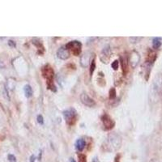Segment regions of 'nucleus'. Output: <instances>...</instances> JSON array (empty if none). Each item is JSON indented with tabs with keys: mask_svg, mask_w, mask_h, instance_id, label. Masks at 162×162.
Segmentation results:
<instances>
[{
	"mask_svg": "<svg viewBox=\"0 0 162 162\" xmlns=\"http://www.w3.org/2000/svg\"><path fill=\"white\" fill-rule=\"evenodd\" d=\"M122 145V138L119 135L111 133L106 137L102 143L101 148L104 152H113L117 151Z\"/></svg>",
	"mask_w": 162,
	"mask_h": 162,
	"instance_id": "nucleus-1",
	"label": "nucleus"
},
{
	"mask_svg": "<svg viewBox=\"0 0 162 162\" xmlns=\"http://www.w3.org/2000/svg\"><path fill=\"white\" fill-rule=\"evenodd\" d=\"M162 92V74L155 76L150 88V101H157Z\"/></svg>",
	"mask_w": 162,
	"mask_h": 162,
	"instance_id": "nucleus-2",
	"label": "nucleus"
},
{
	"mask_svg": "<svg viewBox=\"0 0 162 162\" xmlns=\"http://www.w3.org/2000/svg\"><path fill=\"white\" fill-rule=\"evenodd\" d=\"M42 73L43 77L46 80L48 88L51 89V91H53V92H56V88L53 82L54 75L53 68L50 65H45V66L42 67Z\"/></svg>",
	"mask_w": 162,
	"mask_h": 162,
	"instance_id": "nucleus-3",
	"label": "nucleus"
},
{
	"mask_svg": "<svg viewBox=\"0 0 162 162\" xmlns=\"http://www.w3.org/2000/svg\"><path fill=\"white\" fill-rule=\"evenodd\" d=\"M63 116H64V119L66 121L67 125L69 126H73L75 125L77 121V112L75 109L70 108V109H67L63 112Z\"/></svg>",
	"mask_w": 162,
	"mask_h": 162,
	"instance_id": "nucleus-4",
	"label": "nucleus"
},
{
	"mask_svg": "<svg viewBox=\"0 0 162 162\" xmlns=\"http://www.w3.org/2000/svg\"><path fill=\"white\" fill-rule=\"evenodd\" d=\"M65 46L69 51V52L73 54V55L79 56L80 54L82 44L78 41H71V42H68Z\"/></svg>",
	"mask_w": 162,
	"mask_h": 162,
	"instance_id": "nucleus-5",
	"label": "nucleus"
},
{
	"mask_svg": "<svg viewBox=\"0 0 162 162\" xmlns=\"http://www.w3.org/2000/svg\"><path fill=\"white\" fill-rule=\"evenodd\" d=\"M101 121L103 123V126L105 130L109 131L114 126V121L112 119V117L108 114H104L101 116Z\"/></svg>",
	"mask_w": 162,
	"mask_h": 162,
	"instance_id": "nucleus-6",
	"label": "nucleus"
},
{
	"mask_svg": "<svg viewBox=\"0 0 162 162\" xmlns=\"http://www.w3.org/2000/svg\"><path fill=\"white\" fill-rule=\"evenodd\" d=\"M110 58H111V49L109 45H106L101 51L100 54V59L103 63L107 64L110 60Z\"/></svg>",
	"mask_w": 162,
	"mask_h": 162,
	"instance_id": "nucleus-7",
	"label": "nucleus"
},
{
	"mask_svg": "<svg viewBox=\"0 0 162 162\" xmlns=\"http://www.w3.org/2000/svg\"><path fill=\"white\" fill-rule=\"evenodd\" d=\"M140 60V54L138 53L137 51H132L131 54H130V58H129L128 61L130 65L132 66V68H135L138 66L139 62Z\"/></svg>",
	"mask_w": 162,
	"mask_h": 162,
	"instance_id": "nucleus-8",
	"label": "nucleus"
},
{
	"mask_svg": "<svg viewBox=\"0 0 162 162\" xmlns=\"http://www.w3.org/2000/svg\"><path fill=\"white\" fill-rule=\"evenodd\" d=\"M92 54L90 51H87L85 53L81 56L80 58V65L83 67H87L89 65L91 59H92Z\"/></svg>",
	"mask_w": 162,
	"mask_h": 162,
	"instance_id": "nucleus-9",
	"label": "nucleus"
},
{
	"mask_svg": "<svg viewBox=\"0 0 162 162\" xmlns=\"http://www.w3.org/2000/svg\"><path fill=\"white\" fill-rule=\"evenodd\" d=\"M80 100L81 102L84 104V106L88 107H92L96 105L95 101L90 97L89 96L86 94V93H82L80 95Z\"/></svg>",
	"mask_w": 162,
	"mask_h": 162,
	"instance_id": "nucleus-10",
	"label": "nucleus"
},
{
	"mask_svg": "<svg viewBox=\"0 0 162 162\" xmlns=\"http://www.w3.org/2000/svg\"><path fill=\"white\" fill-rule=\"evenodd\" d=\"M57 56L59 59L66 60V59H68L70 58V52L66 48V46H62L57 51Z\"/></svg>",
	"mask_w": 162,
	"mask_h": 162,
	"instance_id": "nucleus-11",
	"label": "nucleus"
},
{
	"mask_svg": "<svg viewBox=\"0 0 162 162\" xmlns=\"http://www.w3.org/2000/svg\"><path fill=\"white\" fill-rule=\"evenodd\" d=\"M85 146H86V142L83 139H79L76 142V148L78 151H83L85 148Z\"/></svg>",
	"mask_w": 162,
	"mask_h": 162,
	"instance_id": "nucleus-12",
	"label": "nucleus"
},
{
	"mask_svg": "<svg viewBox=\"0 0 162 162\" xmlns=\"http://www.w3.org/2000/svg\"><path fill=\"white\" fill-rule=\"evenodd\" d=\"M156 58H157V55H156V54L154 53L153 51H148V57H147V63L148 64L153 63L154 61L156 60Z\"/></svg>",
	"mask_w": 162,
	"mask_h": 162,
	"instance_id": "nucleus-13",
	"label": "nucleus"
},
{
	"mask_svg": "<svg viewBox=\"0 0 162 162\" xmlns=\"http://www.w3.org/2000/svg\"><path fill=\"white\" fill-rule=\"evenodd\" d=\"M162 44L161 42V38H160V37H155L152 40V47L155 50H158L160 47H161V45Z\"/></svg>",
	"mask_w": 162,
	"mask_h": 162,
	"instance_id": "nucleus-14",
	"label": "nucleus"
},
{
	"mask_svg": "<svg viewBox=\"0 0 162 162\" xmlns=\"http://www.w3.org/2000/svg\"><path fill=\"white\" fill-rule=\"evenodd\" d=\"M121 63H122V68H123V75L125 76L127 72V59L125 58H123V57H121L120 59Z\"/></svg>",
	"mask_w": 162,
	"mask_h": 162,
	"instance_id": "nucleus-15",
	"label": "nucleus"
},
{
	"mask_svg": "<svg viewBox=\"0 0 162 162\" xmlns=\"http://www.w3.org/2000/svg\"><path fill=\"white\" fill-rule=\"evenodd\" d=\"M24 91H25V97L27 98L31 97L33 96V89H32L30 85H28V84L25 85V88H24Z\"/></svg>",
	"mask_w": 162,
	"mask_h": 162,
	"instance_id": "nucleus-16",
	"label": "nucleus"
},
{
	"mask_svg": "<svg viewBox=\"0 0 162 162\" xmlns=\"http://www.w3.org/2000/svg\"><path fill=\"white\" fill-rule=\"evenodd\" d=\"M115 98H116V90L114 88H112L111 89L109 90V99L114 100Z\"/></svg>",
	"mask_w": 162,
	"mask_h": 162,
	"instance_id": "nucleus-17",
	"label": "nucleus"
},
{
	"mask_svg": "<svg viewBox=\"0 0 162 162\" xmlns=\"http://www.w3.org/2000/svg\"><path fill=\"white\" fill-rule=\"evenodd\" d=\"M96 68V62L95 59H93V60L92 61V63H91V67H90V76H92V74L94 72Z\"/></svg>",
	"mask_w": 162,
	"mask_h": 162,
	"instance_id": "nucleus-18",
	"label": "nucleus"
},
{
	"mask_svg": "<svg viewBox=\"0 0 162 162\" xmlns=\"http://www.w3.org/2000/svg\"><path fill=\"white\" fill-rule=\"evenodd\" d=\"M78 159H79V162H87L86 156H85L84 154H82V153L79 154Z\"/></svg>",
	"mask_w": 162,
	"mask_h": 162,
	"instance_id": "nucleus-19",
	"label": "nucleus"
},
{
	"mask_svg": "<svg viewBox=\"0 0 162 162\" xmlns=\"http://www.w3.org/2000/svg\"><path fill=\"white\" fill-rule=\"evenodd\" d=\"M140 40H142V37H137V36H132V37H130V41L132 42V43H137L139 42Z\"/></svg>",
	"mask_w": 162,
	"mask_h": 162,
	"instance_id": "nucleus-20",
	"label": "nucleus"
},
{
	"mask_svg": "<svg viewBox=\"0 0 162 162\" xmlns=\"http://www.w3.org/2000/svg\"><path fill=\"white\" fill-rule=\"evenodd\" d=\"M118 65H119V61H118V60H115V61L112 63V68H113L114 71L117 70Z\"/></svg>",
	"mask_w": 162,
	"mask_h": 162,
	"instance_id": "nucleus-21",
	"label": "nucleus"
},
{
	"mask_svg": "<svg viewBox=\"0 0 162 162\" xmlns=\"http://www.w3.org/2000/svg\"><path fill=\"white\" fill-rule=\"evenodd\" d=\"M36 120H37V123L39 124H43L44 123V119H43L42 115H38L37 117H36Z\"/></svg>",
	"mask_w": 162,
	"mask_h": 162,
	"instance_id": "nucleus-22",
	"label": "nucleus"
},
{
	"mask_svg": "<svg viewBox=\"0 0 162 162\" xmlns=\"http://www.w3.org/2000/svg\"><path fill=\"white\" fill-rule=\"evenodd\" d=\"M8 161L10 162H16V157H15V156L10 154V155H8Z\"/></svg>",
	"mask_w": 162,
	"mask_h": 162,
	"instance_id": "nucleus-23",
	"label": "nucleus"
},
{
	"mask_svg": "<svg viewBox=\"0 0 162 162\" xmlns=\"http://www.w3.org/2000/svg\"><path fill=\"white\" fill-rule=\"evenodd\" d=\"M8 44H9V45H11V46H14V47L16 46V43H15L13 41H9Z\"/></svg>",
	"mask_w": 162,
	"mask_h": 162,
	"instance_id": "nucleus-24",
	"label": "nucleus"
},
{
	"mask_svg": "<svg viewBox=\"0 0 162 162\" xmlns=\"http://www.w3.org/2000/svg\"><path fill=\"white\" fill-rule=\"evenodd\" d=\"M91 162H100V161H99V160H98L97 157H93V158H92V161Z\"/></svg>",
	"mask_w": 162,
	"mask_h": 162,
	"instance_id": "nucleus-25",
	"label": "nucleus"
},
{
	"mask_svg": "<svg viewBox=\"0 0 162 162\" xmlns=\"http://www.w3.org/2000/svg\"><path fill=\"white\" fill-rule=\"evenodd\" d=\"M35 159H36V157H34V155H33V156H31V157H30V162H34V161H35Z\"/></svg>",
	"mask_w": 162,
	"mask_h": 162,
	"instance_id": "nucleus-26",
	"label": "nucleus"
},
{
	"mask_svg": "<svg viewBox=\"0 0 162 162\" xmlns=\"http://www.w3.org/2000/svg\"><path fill=\"white\" fill-rule=\"evenodd\" d=\"M70 162H76V161L73 159V158H70Z\"/></svg>",
	"mask_w": 162,
	"mask_h": 162,
	"instance_id": "nucleus-27",
	"label": "nucleus"
}]
</instances>
